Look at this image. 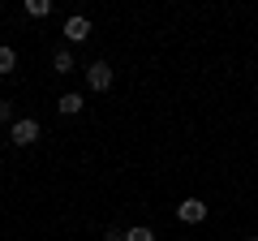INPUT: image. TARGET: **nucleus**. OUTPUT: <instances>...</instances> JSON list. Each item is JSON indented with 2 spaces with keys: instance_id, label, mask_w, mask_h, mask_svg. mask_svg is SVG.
<instances>
[{
  "instance_id": "f257e3e1",
  "label": "nucleus",
  "mask_w": 258,
  "mask_h": 241,
  "mask_svg": "<svg viewBox=\"0 0 258 241\" xmlns=\"http://www.w3.org/2000/svg\"><path fill=\"white\" fill-rule=\"evenodd\" d=\"M86 82H91V91H112V65L108 61L86 65Z\"/></svg>"
},
{
  "instance_id": "f03ea898",
  "label": "nucleus",
  "mask_w": 258,
  "mask_h": 241,
  "mask_svg": "<svg viewBox=\"0 0 258 241\" xmlns=\"http://www.w3.org/2000/svg\"><path fill=\"white\" fill-rule=\"evenodd\" d=\"M9 138L18 142V147H30V142L39 138V120H30V116H22V120H13V130H9Z\"/></svg>"
},
{
  "instance_id": "7ed1b4c3",
  "label": "nucleus",
  "mask_w": 258,
  "mask_h": 241,
  "mask_svg": "<svg viewBox=\"0 0 258 241\" xmlns=\"http://www.w3.org/2000/svg\"><path fill=\"white\" fill-rule=\"evenodd\" d=\"M176 215H181L185 224H203L207 220V203H203V198H185V203L176 207Z\"/></svg>"
},
{
  "instance_id": "20e7f679",
  "label": "nucleus",
  "mask_w": 258,
  "mask_h": 241,
  "mask_svg": "<svg viewBox=\"0 0 258 241\" xmlns=\"http://www.w3.org/2000/svg\"><path fill=\"white\" fill-rule=\"evenodd\" d=\"M86 35H91V22L86 18H69L64 22V39H69V43H86Z\"/></svg>"
},
{
  "instance_id": "39448f33",
  "label": "nucleus",
  "mask_w": 258,
  "mask_h": 241,
  "mask_svg": "<svg viewBox=\"0 0 258 241\" xmlns=\"http://www.w3.org/2000/svg\"><path fill=\"white\" fill-rule=\"evenodd\" d=\"M13 69H18V52L0 43V74H13Z\"/></svg>"
},
{
  "instance_id": "423d86ee",
  "label": "nucleus",
  "mask_w": 258,
  "mask_h": 241,
  "mask_svg": "<svg viewBox=\"0 0 258 241\" xmlns=\"http://www.w3.org/2000/svg\"><path fill=\"white\" fill-rule=\"evenodd\" d=\"M56 108L64 112V116H74V112H82V95H60V103Z\"/></svg>"
},
{
  "instance_id": "0eeeda50",
  "label": "nucleus",
  "mask_w": 258,
  "mask_h": 241,
  "mask_svg": "<svg viewBox=\"0 0 258 241\" xmlns=\"http://www.w3.org/2000/svg\"><path fill=\"white\" fill-rule=\"evenodd\" d=\"M52 69H56V74H74V56H69V52H56L52 56Z\"/></svg>"
},
{
  "instance_id": "6e6552de",
  "label": "nucleus",
  "mask_w": 258,
  "mask_h": 241,
  "mask_svg": "<svg viewBox=\"0 0 258 241\" xmlns=\"http://www.w3.org/2000/svg\"><path fill=\"white\" fill-rule=\"evenodd\" d=\"M26 13L30 18H47L52 13V0H26Z\"/></svg>"
},
{
  "instance_id": "1a4fd4ad",
  "label": "nucleus",
  "mask_w": 258,
  "mask_h": 241,
  "mask_svg": "<svg viewBox=\"0 0 258 241\" xmlns=\"http://www.w3.org/2000/svg\"><path fill=\"white\" fill-rule=\"evenodd\" d=\"M125 241H155V232H151V228H129Z\"/></svg>"
},
{
  "instance_id": "9d476101",
  "label": "nucleus",
  "mask_w": 258,
  "mask_h": 241,
  "mask_svg": "<svg viewBox=\"0 0 258 241\" xmlns=\"http://www.w3.org/2000/svg\"><path fill=\"white\" fill-rule=\"evenodd\" d=\"M9 116H13V103H9V99H0V120H9Z\"/></svg>"
},
{
  "instance_id": "9b49d317",
  "label": "nucleus",
  "mask_w": 258,
  "mask_h": 241,
  "mask_svg": "<svg viewBox=\"0 0 258 241\" xmlns=\"http://www.w3.org/2000/svg\"><path fill=\"white\" fill-rule=\"evenodd\" d=\"M108 241H125V232H120L116 224H112V228H108Z\"/></svg>"
},
{
  "instance_id": "f8f14e48",
  "label": "nucleus",
  "mask_w": 258,
  "mask_h": 241,
  "mask_svg": "<svg viewBox=\"0 0 258 241\" xmlns=\"http://www.w3.org/2000/svg\"><path fill=\"white\" fill-rule=\"evenodd\" d=\"M245 241H258V237H245Z\"/></svg>"
}]
</instances>
